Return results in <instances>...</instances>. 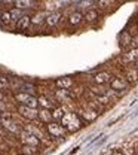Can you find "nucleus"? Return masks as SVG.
<instances>
[{
    "mask_svg": "<svg viewBox=\"0 0 138 155\" xmlns=\"http://www.w3.org/2000/svg\"><path fill=\"white\" fill-rule=\"evenodd\" d=\"M11 17H12V19H17V21H20L24 15H22V11L21 9H18V8H15V9H12L11 11Z\"/></svg>",
    "mask_w": 138,
    "mask_h": 155,
    "instance_id": "21",
    "label": "nucleus"
},
{
    "mask_svg": "<svg viewBox=\"0 0 138 155\" xmlns=\"http://www.w3.org/2000/svg\"><path fill=\"white\" fill-rule=\"evenodd\" d=\"M21 142L24 143V146H33V148H37L40 145V140L36 136L30 134L28 131H21Z\"/></svg>",
    "mask_w": 138,
    "mask_h": 155,
    "instance_id": "3",
    "label": "nucleus"
},
{
    "mask_svg": "<svg viewBox=\"0 0 138 155\" xmlns=\"http://www.w3.org/2000/svg\"><path fill=\"white\" fill-rule=\"evenodd\" d=\"M132 61H138V48L131 49L123 55V63H132Z\"/></svg>",
    "mask_w": 138,
    "mask_h": 155,
    "instance_id": "9",
    "label": "nucleus"
},
{
    "mask_svg": "<svg viewBox=\"0 0 138 155\" xmlns=\"http://www.w3.org/2000/svg\"><path fill=\"white\" fill-rule=\"evenodd\" d=\"M2 100H3V93L0 91V101H2Z\"/></svg>",
    "mask_w": 138,
    "mask_h": 155,
    "instance_id": "34",
    "label": "nucleus"
},
{
    "mask_svg": "<svg viewBox=\"0 0 138 155\" xmlns=\"http://www.w3.org/2000/svg\"><path fill=\"white\" fill-rule=\"evenodd\" d=\"M21 93H25V94H30V96H34V87L33 85H30V84H21L20 87Z\"/></svg>",
    "mask_w": 138,
    "mask_h": 155,
    "instance_id": "17",
    "label": "nucleus"
},
{
    "mask_svg": "<svg viewBox=\"0 0 138 155\" xmlns=\"http://www.w3.org/2000/svg\"><path fill=\"white\" fill-rule=\"evenodd\" d=\"M18 112H20L21 116H24L25 119H30V121L39 118V110L37 109H33V107H28V106H22L21 104L20 107H18Z\"/></svg>",
    "mask_w": 138,
    "mask_h": 155,
    "instance_id": "4",
    "label": "nucleus"
},
{
    "mask_svg": "<svg viewBox=\"0 0 138 155\" xmlns=\"http://www.w3.org/2000/svg\"><path fill=\"white\" fill-rule=\"evenodd\" d=\"M110 81H111V76H110V73H107V72H99V73H97V75L94 76V82H95V84H99V85L107 84V82H110Z\"/></svg>",
    "mask_w": 138,
    "mask_h": 155,
    "instance_id": "8",
    "label": "nucleus"
},
{
    "mask_svg": "<svg viewBox=\"0 0 138 155\" xmlns=\"http://www.w3.org/2000/svg\"><path fill=\"white\" fill-rule=\"evenodd\" d=\"M80 116H82L83 119H86V121H94V119H97L98 114H97L95 110H92V109H83V110L80 112Z\"/></svg>",
    "mask_w": 138,
    "mask_h": 155,
    "instance_id": "11",
    "label": "nucleus"
},
{
    "mask_svg": "<svg viewBox=\"0 0 138 155\" xmlns=\"http://www.w3.org/2000/svg\"><path fill=\"white\" fill-rule=\"evenodd\" d=\"M8 85H9V81H8V78H6V76H2V75H0V90H5V88H8Z\"/></svg>",
    "mask_w": 138,
    "mask_h": 155,
    "instance_id": "26",
    "label": "nucleus"
},
{
    "mask_svg": "<svg viewBox=\"0 0 138 155\" xmlns=\"http://www.w3.org/2000/svg\"><path fill=\"white\" fill-rule=\"evenodd\" d=\"M15 100L20 101L22 106H28V107H33V109H36L37 104H39L37 97L25 94V93H18V94H15Z\"/></svg>",
    "mask_w": 138,
    "mask_h": 155,
    "instance_id": "2",
    "label": "nucleus"
},
{
    "mask_svg": "<svg viewBox=\"0 0 138 155\" xmlns=\"http://www.w3.org/2000/svg\"><path fill=\"white\" fill-rule=\"evenodd\" d=\"M132 43H134V45H135V48H138V38L132 39Z\"/></svg>",
    "mask_w": 138,
    "mask_h": 155,
    "instance_id": "31",
    "label": "nucleus"
},
{
    "mask_svg": "<svg viewBox=\"0 0 138 155\" xmlns=\"http://www.w3.org/2000/svg\"><path fill=\"white\" fill-rule=\"evenodd\" d=\"M94 5V2L92 0H85V2H79V8L80 9H86V8H89V6H92Z\"/></svg>",
    "mask_w": 138,
    "mask_h": 155,
    "instance_id": "28",
    "label": "nucleus"
},
{
    "mask_svg": "<svg viewBox=\"0 0 138 155\" xmlns=\"http://www.w3.org/2000/svg\"><path fill=\"white\" fill-rule=\"evenodd\" d=\"M135 69L138 70V61H135Z\"/></svg>",
    "mask_w": 138,
    "mask_h": 155,
    "instance_id": "36",
    "label": "nucleus"
},
{
    "mask_svg": "<svg viewBox=\"0 0 138 155\" xmlns=\"http://www.w3.org/2000/svg\"><path fill=\"white\" fill-rule=\"evenodd\" d=\"M2 122H3V125H5V128H6V130H9L11 133H20V131H21L20 125H18V124H17L15 121H12V119H9V118H6V119H3Z\"/></svg>",
    "mask_w": 138,
    "mask_h": 155,
    "instance_id": "7",
    "label": "nucleus"
},
{
    "mask_svg": "<svg viewBox=\"0 0 138 155\" xmlns=\"http://www.w3.org/2000/svg\"><path fill=\"white\" fill-rule=\"evenodd\" d=\"M48 131H49V134L54 136V137H61V136H64V133H65V128L61 124L51 122V124H48Z\"/></svg>",
    "mask_w": 138,
    "mask_h": 155,
    "instance_id": "5",
    "label": "nucleus"
},
{
    "mask_svg": "<svg viewBox=\"0 0 138 155\" xmlns=\"http://www.w3.org/2000/svg\"><path fill=\"white\" fill-rule=\"evenodd\" d=\"M64 115H65V114H64V109H62V107H57V109L52 112V118H54V119H62Z\"/></svg>",
    "mask_w": 138,
    "mask_h": 155,
    "instance_id": "24",
    "label": "nucleus"
},
{
    "mask_svg": "<svg viewBox=\"0 0 138 155\" xmlns=\"http://www.w3.org/2000/svg\"><path fill=\"white\" fill-rule=\"evenodd\" d=\"M37 101H39V104L42 106V109H48V110H49V107H52V103H51L45 96L37 97Z\"/></svg>",
    "mask_w": 138,
    "mask_h": 155,
    "instance_id": "18",
    "label": "nucleus"
},
{
    "mask_svg": "<svg viewBox=\"0 0 138 155\" xmlns=\"http://www.w3.org/2000/svg\"><path fill=\"white\" fill-rule=\"evenodd\" d=\"M97 18H98V14H97L95 11H88V12L85 14V19L89 21V22H91V21H95Z\"/></svg>",
    "mask_w": 138,
    "mask_h": 155,
    "instance_id": "22",
    "label": "nucleus"
},
{
    "mask_svg": "<svg viewBox=\"0 0 138 155\" xmlns=\"http://www.w3.org/2000/svg\"><path fill=\"white\" fill-rule=\"evenodd\" d=\"M57 97L58 98H68V91L67 90H58L57 91Z\"/></svg>",
    "mask_w": 138,
    "mask_h": 155,
    "instance_id": "29",
    "label": "nucleus"
},
{
    "mask_svg": "<svg viewBox=\"0 0 138 155\" xmlns=\"http://www.w3.org/2000/svg\"><path fill=\"white\" fill-rule=\"evenodd\" d=\"M0 110H5V104H3V101H0Z\"/></svg>",
    "mask_w": 138,
    "mask_h": 155,
    "instance_id": "33",
    "label": "nucleus"
},
{
    "mask_svg": "<svg viewBox=\"0 0 138 155\" xmlns=\"http://www.w3.org/2000/svg\"><path fill=\"white\" fill-rule=\"evenodd\" d=\"M21 152H22V155H34L36 154V148H33V146H22Z\"/></svg>",
    "mask_w": 138,
    "mask_h": 155,
    "instance_id": "23",
    "label": "nucleus"
},
{
    "mask_svg": "<svg viewBox=\"0 0 138 155\" xmlns=\"http://www.w3.org/2000/svg\"><path fill=\"white\" fill-rule=\"evenodd\" d=\"M15 6L18 8V9H28V8H33V2H30V0H17L15 2Z\"/></svg>",
    "mask_w": 138,
    "mask_h": 155,
    "instance_id": "16",
    "label": "nucleus"
},
{
    "mask_svg": "<svg viewBox=\"0 0 138 155\" xmlns=\"http://www.w3.org/2000/svg\"><path fill=\"white\" fill-rule=\"evenodd\" d=\"M138 79V70L134 69V70H129L126 73V82H135Z\"/></svg>",
    "mask_w": 138,
    "mask_h": 155,
    "instance_id": "19",
    "label": "nucleus"
},
{
    "mask_svg": "<svg viewBox=\"0 0 138 155\" xmlns=\"http://www.w3.org/2000/svg\"><path fill=\"white\" fill-rule=\"evenodd\" d=\"M83 18H85V15L77 11V12H73V14L68 17V22H70L71 25H77L79 22H82V19Z\"/></svg>",
    "mask_w": 138,
    "mask_h": 155,
    "instance_id": "14",
    "label": "nucleus"
},
{
    "mask_svg": "<svg viewBox=\"0 0 138 155\" xmlns=\"http://www.w3.org/2000/svg\"><path fill=\"white\" fill-rule=\"evenodd\" d=\"M71 84H73L71 78H59V79H57V87L59 90H68L71 87Z\"/></svg>",
    "mask_w": 138,
    "mask_h": 155,
    "instance_id": "10",
    "label": "nucleus"
},
{
    "mask_svg": "<svg viewBox=\"0 0 138 155\" xmlns=\"http://www.w3.org/2000/svg\"><path fill=\"white\" fill-rule=\"evenodd\" d=\"M98 5H101V6L104 5V6H105V5H108V2H102V0H101V2H98Z\"/></svg>",
    "mask_w": 138,
    "mask_h": 155,
    "instance_id": "32",
    "label": "nucleus"
},
{
    "mask_svg": "<svg viewBox=\"0 0 138 155\" xmlns=\"http://www.w3.org/2000/svg\"><path fill=\"white\" fill-rule=\"evenodd\" d=\"M131 42H132V39H131V36L128 33H122L120 35V45H129Z\"/></svg>",
    "mask_w": 138,
    "mask_h": 155,
    "instance_id": "25",
    "label": "nucleus"
},
{
    "mask_svg": "<svg viewBox=\"0 0 138 155\" xmlns=\"http://www.w3.org/2000/svg\"><path fill=\"white\" fill-rule=\"evenodd\" d=\"M43 21H46V17H45V14H43V12L36 14V15L31 18V22H33V24H42Z\"/></svg>",
    "mask_w": 138,
    "mask_h": 155,
    "instance_id": "20",
    "label": "nucleus"
},
{
    "mask_svg": "<svg viewBox=\"0 0 138 155\" xmlns=\"http://www.w3.org/2000/svg\"><path fill=\"white\" fill-rule=\"evenodd\" d=\"M59 18H61V15H59L58 12H52V14H49L46 17V24L49 27H54V25H57L59 22Z\"/></svg>",
    "mask_w": 138,
    "mask_h": 155,
    "instance_id": "13",
    "label": "nucleus"
},
{
    "mask_svg": "<svg viewBox=\"0 0 138 155\" xmlns=\"http://www.w3.org/2000/svg\"><path fill=\"white\" fill-rule=\"evenodd\" d=\"M0 18H2V21H3V22H6V24L12 21V17H11V12H3V14L0 15Z\"/></svg>",
    "mask_w": 138,
    "mask_h": 155,
    "instance_id": "27",
    "label": "nucleus"
},
{
    "mask_svg": "<svg viewBox=\"0 0 138 155\" xmlns=\"http://www.w3.org/2000/svg\"><path fill=\"white\" fill-rule=\"evenodd\" d=\"M30 24H31V17L24 15L20 21H17V28H18V30H25V28H28Z\"/></svg>",
    "mask_w": 138,
    "mask_h": 155,
    "instance_id": "12",
    "label": "nucleus"
},
{
    "mask_svg": "<svg viewBox=\"0 0 138 155\" xmlns=\"http://www.w3.org/2000/svg\"><path fill=\"white\" fill-rule=\"evenodd\" d=\"M97 100H98V101L101 103V104H107V103L110 101V98H108V96H105V94H104V96H98V97H97Z\"/></svg>",
    "mask_w": 138,
    "mask_h": 155,
    "instance_id": "30",
    "label": "nucleus"
},
{
    "mask_svg": "<svg viewBox=\"0 0 138 155\" xmlns=\"http://www.w3.org/2000/svg\"><path fill=\"white\" fill-rule=\"evenodd\" d=\"M111 155H123L122 152H114V154H111Z\"/></svg>",
    "mask_w": 138,
    "mask_h": 155,
    "instance_id": "35",
    "label": "nucleus"
},
{
    "mask_svg": "<svg viewBox=\"0 0 138 155\" xmlns=\"http://www.w3.org/2000/svg\"><path fill=\"white\" fill-rule=\"evenodd\" d=\"M21 155H22V154H21Z\"/></svg>",
    "mask_w": 138,
    "mask_h": 155,
    "instance_id": "37",
    "label": "nucleus"
},
{
    "mask_svg": "<svg viewBox=\"0 0 138 155\" xmlns=\"http://www.w3.org/2000/svg\"><path fill=\"white\" fill-rule=\"evenodd\" d=\"M126 81L125 79H122V78H114V79H111L110 81V87H111V90H114V91H122V90H125L126 88Z\"/></svg>",
    "mask_w": 138,
    "mask_h": 155,
    "instance_id": "6",
    "label": "nucleus"
},
{
    "mask_svg": "<svg viewBox=\"0 0 138 155\" xmlns=\"http://www.w3.org/2000/svg\"><path fill=\"white\" fill-rule=\"evenodd\" d=\"M39 118H40V121H43V122H46V124H51L52 112H49L48 109H40L39 110Z\"/></svg>",
    "mask_w": 138,
    "mask_h": 155,
    "instance_id": "15",
    "label": "nucleus"
},
{
    "mask_svg": "<svg viewBox=\"0 0 138 155\" xmlns=\"http://www.w3.org/2000/svg\"><path fill=\"white\" fill-rule=\"evenodd\" d=\"M61 125L67 130V131H76L82 127V121L76 114H65L61 119Z\"/></svg>",
    "mask_w": 138,
    "mask_h": 155,
    "instance_id": "1",
    "label": "nucleus"
}]
</instances>
